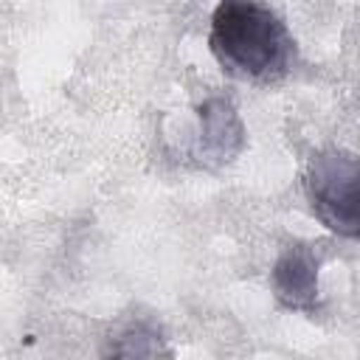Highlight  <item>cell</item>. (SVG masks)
Listing matches in <instances>:
<instances>
[{
  "mask_svg": "<svg viewBox=\"0 0 360 360\" xmlns=\"http://www.w3.org/2000/svg\"><path fill=\"white\" fill-rule=\"evenodd\" d=\"M208 48L219 68L242 82H273L292 65L295 42L281 17L262 0H219Z\"/></svg>",
  "mask_w": 360,
  "mask_h": 360,
  "instance_id": "1",
  "label": "cell"
},
{
  "mask_svg": "<svg viewBox=\"0 0 360 360\" xmlns=\"http://www.w3.org/2000/svg\"><path fill=\"white\" fill-rule=\"evenodd\" d=\"M304 194L323 228L343 239H360V155L326 149L304 169Z\"/></svg>",
  "mask_w": 360,
  "mask_h": 360,
  "instance_id": "2",
  "label": "cell"
},
{
  "mask_svg": "<svg viewBox=\"0 0 360 360\" xmlns=\"http://www.w3.org/2000/svg\"><path fill=\"white\" fill-rule=\"evenodd\" d=\"M245 124L236 112V107L222 98L211 96L197 107V129L191 138V158L200 166L219 169L231 163L245 149Z\"/></svg>",
  "mask_w": 360,
  "mask_h": 360,
  "instance_id": "3",
  "label": "cell"
},
{
  "mask_svg": "<svg viewBox=\"0 0 360 360\" xmlns=\"http://www.w3.org/2000/svg\"><path fill=\"white\" fill-rule=\"evenodd\" d=\"M270 284L276 298L290 309H312L318 301V256L309 245H287L273 270Z\"/></svg>",
  "mask_w": 360,
  "mask_h": 360,
  "instance_id": "4",
  "label": "cell"
},
{
  "mask_svg": "<svg viewBox=\"0 0 360 360\" xmlns=\"http://www.w3.org/2000/svg\"><path fill=\"white\" fill-rule=\"evenodd\" d=\"M118 340H121V346H115L112 354H135V357H141V354H163L166 352V349H160V338L146 326H129Z\"/></svg>",
  "mask_w": 360,
  "mask_h": 360,
  "instance_id": "5",
  "label": "cell"
}]
</instances>
